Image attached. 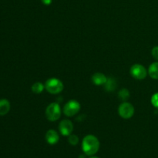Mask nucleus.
I'll list each match as a JSON object with an SVG mask.
<instances>
[{
	"label": "nucleus",
	"instance_id": "9d476101",
	"mask_svg": "<svg viewBox=\"0 0 158 158\" xmlns=\"http://www.w3.org/2000/svg\"><path fill=\"white\" fill-rule=\"evenodd\" d=\"M10 110V103L6 99L0 100V116L7 114Z\"/></svg>",
	"mask_w": 158,
	"mask_h": 158
},
{
	"label": "nucleus",
	"instance_id": "f257e3e1",
	"mask_svg": "<svg viewBox=\"0 0 158 158\" xmlns=\"http://www.w3.org/2000/svg\"><path fill=\"white\" fill-rule=\"evenodd\" d=\"M100 148V141L94 135H87L83 138L82 142V149L83 153L87 156H94Z\"/></svg>",
	"mask_w": 158,
	"mask_h": 158
},
{
	"label": "nucleus",
	"instance_id": "6ab92c4d",
	"mask_svg": "<svg viewBox=\"0 0 158 158\" xmlns=\"http://www.w3.org/2000/svg\"><path fill=\"white\" fill-rule=\"evenodd\" d=\"M85 155H86V154H85ZM85 155H83V154H82V155H80V157H79V158H86V157H85Z\"/></svg>",
	"mask_w": 158,
	"mask_h": 158
},
{
	"label": "nucleus",
	"instance_id": "6e6552de",
	"mask_svg": "<svg viewBox=\"0 0 158 158\" xmlns=\"http://www.w3.org/2000/svg\"><path fill=\"white\" fill-rule=\"evenodd\" d=\"M60 140V136L58 133L54 130H49L46 134V140L49 144L54 145L58 143Z\"/></svg>",
	"mask_w": 158,
	"mask_h": 158
},
{
	"label": "nucleus",
	"instance_id": "f03ea898",
	"mask_svg": "<svg viewBox=\"0 0 158 158\" xmlns=\"http://www.w3.org/2000/svg\"><path fill=\"white\" fill-rule=\"evenodd\" d=\"M45 89L52 94H60L63 89V82L57 78H50L46 80Z\"/></svg>",
	"mask_w": 158,
	"mask_h": 158
},
{
	"label": "nucleus",
	"instance_id": "39448f33",
	"mask_svg": "<svg viewBox=\"0 0 158 158\" xmlns=\"http://www.w3.org/2000/svg\"><path fill=\"white\" fill-rule=\"evenodd\" d=\"M119 115L123 119H130L134 116V107L131 103L124 102L121 103L118 109Z\"/></svg>",
	"mask_w": 158,
	"mask_h": 158
},
{
	"label": "nucleus",
	"instance_id": "4468645a",
	"mask_svg": "<svg viewBox=\"0 0 158 158\" xmlns=\"http://www.w3.org/2000/svg\"><path fill=\"white\" fill-rule=\"evenodd\" d=\"M119 98L121 100H127L130 97V92L128 89H123L119 92L118 94Z\"/></svg>",
	"mask_w": 158,
	"mask_h": 158
},
{
	"label": "nucleus",
	"instance_id": "0eeeda50",
	"mask_svg": "<svg viewBox=\"0 0 158 158\" xmlns=\"http://www.w3.org/2000/svg\"><path fill=\"white\" fill-rule=\"evenodd\" d=\"M59 131L63 136H69L73 131V124L69 120H63L59 124Z\"/></svg>",
	"mask_w": 158,
	"mask_h": 158
},
{
	"label": "nucleus",
	"instance_id": "f8f14e48",
	"mask_svg": "<svg viewBox=\"0 0 158 158\" xmlns=\"http://www.w3.org/2000/svg\"><path fill=\"white\" fill-rule=\"evenodd\" d=\"M104 86L106 91H109V92L114 91L117 88V81L114 78H107Z\"/></svg>",
	"mask_w": 158,
	"mask_h": 158
},
{
	"label": "nucleus",
	"instance_id": "ddd939ff",
	"mask_svg": "<svg viewBox=\"0 0 158 158\" xmlns=\"http://www.w3.org/2000/svg\"><path fill=\"white\" fill-rule=\"evenodd\" d=\"M45 88V85L40 82H36L32 86V91L34 94H41Z\"/></svg>",
	"mask_w": 158,
	"mask_h": 158
},
{
	"label": "nucleus",
	"instance_id": "aec40b11",
	"mask_svg": "<svg viewBox=\"0 0 158 158\" xmlns=\"http://www.w3.org/2000/svg\"><path fill=\"white\" fill-rule=\"evenodd\" d=\"M89 158H99V157H95V156H92V157H90Z\"/></svg>",
	"mask_w": 158,
	"mask_h": 158
},
{
	"label": "nucleus",
	"instance_id": "1a4fd4ad",
	"mask_svg": "<svg viewBox=\"0 0 158 158\" xmlns=\"http://www.w3.org/2000/svg\"><path fill=\"white\" fill-rule=\"evenodd\" d=\"M107 80L106 76L102 73H95L94 75L92 76V81L93 83L97 86H100V85L105 84V83Z\"/></svg>",
	"mask_w": 158,
	"mask_h": 158
},
{
	"label": "nucleus",
	"instance_id": "7ed1b4c3",
	"mask_svg": "<svg viewBox=\"0 0 158 158\" xmlns=\"http://www.w3.org/2000/svg\"><path fill=\"white\" fill-rule=\"evenodd\" d=\"M61 116V110L57 103H52L46 107V117L49 121H56Z\"/></svg>",
	"mask_w": 158,
	"mask_h": 158
},
{
	"label": "nucleus",
	"instance_id": "423d86ee",
	"mask_svg": "<svg viewBox=\"0 0 158 158\" xmlns=\"http://www.w3.org/2000/svg\"><path fill=\"white\" fill-rule=\"evenodd\" d=\"M131 74L137 80H143L148 75V71L142 65L134 64L131 68Z\"/></svg>",
	"mask_w": 158,
	"mask_h": 158
},
{
	"label": "nucleus",
	"instance_id": "2eb2a0df",
	"mask_svg": "<svg viewBox=\"0 0 158 158\" xmlns=\"http://www.w3.org/2000/svg\"><path fill=\"white\" fill-rule=\"evenodd\" d=\"M68 142L69 143V144L73 145V146H76L77 143H79V138L77 135L75 134H71L70 135L68 136Z\"/></svg>",
	"mask_w": 158,
	"mask_h": 158
},
{
	"label": "nucleus",
	"instance_id": "a211bd4d",
	"mask_svg": "<svg viewBox=\"0 0 158 158\" xmlns=\"http://www.w3.org/2000/svg\"><path fill=\"white\" fill-rule=\"evenodd\" d=\"M41 2L46 6H49L52 3V0H41Z\"/></svg>",
	"mask_w": 158,
	"mask_h": 158
},
{
	"label": "nucleus",
	"instance_id": "9b49d317",
	"mask_svg": "<svg viewBox=\"0 0 158 158\" xmlns=\"http://www.w3.org/2000/svg\"><path fill=\"white\" fill-rule=\"evenodd\" d=\"M148 73L152 79L158 80V62H155L150 65Z\"/></svg>",
	"mask_w": 158,
	"mask_h": 158
},
{
	"label": "nucleus",
	"instance_id": "f3484780",
	"mask_svg": "<svg viewBox=\"0 0 158 158\" xmlns=\"http://www.w3.org/2000/svg\"><path fill=\"white\" fill-rule=\"evenodd\" d=\"M151 53H152L153 57H154L155 60H158V46H154L152 49L151 51Z\"/></svg>",
	"mask_w": 158,
	"mask_h": 158
},
{
	"label": "nucleus",
	"instance_id": "20e7f679",
	"mask_svg": "<svg viewBox=\"0 0 158 158\" xmlns=\"http://www.w3.org/2000/svg\"><path fill=\"white\" fill-rule=\"evenodd\" d=\"M80 110V104L77 100H69L65 104L63 107V113L67 117H73L79 113Z\"/></svg>",
	"mask_w": 158,
	"mask_h": 158
},
{
	"label": "nucleus",
	"instance_id": "dca6fc26",
	"mask_svg": "<svg viewBox=\"0 0 158 158\" xmlns=\"http://www.w3.org/2000/svg\"><path fill=\"white\" fill-rule=\"evenodd\" d=\"M151 103H152L154 107L158 109V93L152 96V97H151Z\"/></svg>",
	"mask_w": 158,
	"mask_h": 158
}]
</instances>
